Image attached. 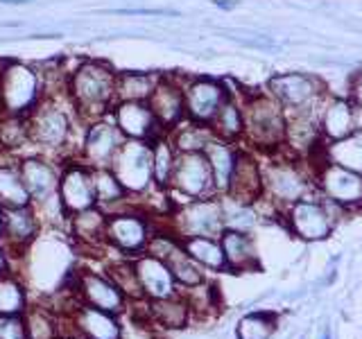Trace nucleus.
<instances>
[{
  "instance_id": "obj_38",
  "label": "nucleus",
  "mask_w": 362,
  "mask_h": 339,
  "mask_svg": "<svg viewBox=\"0 0 362 339\" xmlns=\"http://www.w3.org/2000/svg\"><path fill=\"white\" fill-rule=\"evenodd\" d=\"M328 161L362 174V133H349L328 150Z\"/></svg>"
},
{
  "instance_id": "obj_47",
  "label": "nucleus",
  "mask_w": 362,
  "mask_h": 339,
  "mask_svg": "<svg viewBox=\"0 0 362 339\" xmlns=\"http://www.w3.org/2000/svg\"><path fill=\"white\" fill-rule=\"evenodd\" d=\"M62 339H64V337H62Z\"/></svg>"
},
{
  "instance_id": "obj_9",
  "label": "nucleus",
  "mask_w": 362,
  "mask_h": 339,
  "mask_svg": "<svg viewBox=\"0 0 362 339\" xmlns=\"http://www.w3.org/2000/svg\"><path fill=\"white\" fill-rule=\"evenodd\" d=\"M168 188H173L177 195L186 199L213 197V174L204 152H177L175 170Z\"/></svg>"
},
{
  "instance_id": "obj_44",
  "label": "nucleus",
  "mask_w": 362,
  "mask_h": 339,
  "mask_svg": "<svg viewBox=\"0 0 362 339\" xmlns=\"http://www.w3.org/2000/svg\"><path fill=\"white\" fill-rule=\"evenodd\" d=\"M213 3L218 5V7H222V9H233L238 5L235 0H213Z\"/></svg>"
},
{
  "instance_id": "obj_5",
  "label": "nucleus",
  "mask_w": 362,
  "mask_h": 339,
  "mask_svg": "<svg viewBox=\"0 0 362 339\" xmlns=\"http://www.w3.org/2000/svg\"><path fill=\"white\" fill-rule=\"evenodd\" d=\"M179 240L184 237H220L224 231V213L222 201L215 197L186 199L173 213V226L168 229Z\"/></svg>"
},
{
  "instance_id": "obj_2",
  "label": "nucleus",
  "mask_w": 362,
  "mask_h": 339,
  "mask_svg": "<svg viewBox=\"0 0 362 339\" xmlns=\"http://www.w3.org/2000/svg\"><path fill=\"white\" fill-rule=\"evenodd\" d=\"M66 285L71 287L68 292L77 299V303L90 305V308L105 310L111 314H124L129 308V301L124 299V294L118 290L107 271H93V269H77L71 271Z\"/></svg>"
},
{
  "instance_id": "obj_22",
  "label": "nucleus",
  "mask_w": 362,
  "mask_h": 339,
  "mask_svg": "<svg viewBox=\"0 0 362 339\" xmlns=\"http://www.w3.org/2000/svg\"><path fill=\"white\" fill-rule=\"evenodd\" d=\"M147 107L152 109L156 122L161 124V129L168 133L186 118L184 86H179L175 79H170V77H158L152 95L147 97Z\"/></svg>"
},
{
  "instance_id": "obj_19",
  "label": "nucleus",
  "mask_w": 362,
  "mask_h": 339,
  "mask_svg": "<svg viewBox=\"0 0 362 339\" xmlns=\"http://www.w3.org/2000/svg\"><path fill=\"white\" fill-rule=\"evenodd\" d=\"M229 97V93L224 90L220 82L209 77H199V79H190L184 86V109H186V118L192 122H202V124H211L215 118V113L222 107V102Z\"/></svg>"
},
{
  "instance_id": "obj_20",
  "label": "nucleus",
  "mask_w": 362,
  "mask_h": 339,
  "mask_svg": "<svg viewBox=\"0 0 362 339\" xmlns=\"http://www.w3.org/2000/svg\"><path fill=\"white\" fill-rule=\"evenodd\" d=\"M322 186V192L328 203H337V206H362V174L346 170L342 165H335L328 161L320 177H317Z\"/></svg>"
},
{
  "instance_id": "obj_24",
  "label": "nucleus",
  "mask_w": 362,
  "mask_h": 339,
  "mask_svg": "<svg viewBox=\"0 0 362 339\" xmlns=\"http://www.w3.org/2000/svg\"><path fill=\"white\" fill-rule=\"evenodd\" d=\"M145 321L161 331H184L192 319V308L184 292H177L173 297L143 301Z\"/></svg>"
},
{
  "instance_id": "obj_11",
  "label": "nucleus",
  "mask_w": 362,
  "mask_h": 339,
  "mask_svg": "<svg viewBox=\"0 0 362 339\" xmlns=\"http://www.w3.org/2000/svg\"><path fill=\"white\" fill-rule=\"evenodd\" d=\"M59 201L66 215H75L79 210L95 206V186H93V167L84 161H66L59 172Z\"/></svg>"
},
{
  "instance_id": "obj_28",
  "label": "nucleus",
  "mask_w": 362,
  "mask_h": 339,
  "mask_svg": "<svg viewBox=\"0 0 362 339\" xmlns=\"http://www.w3.org/2000/svg\"><path fill=\"white\" fill-rule=\"evenodd\" d=\"M204 156H206L209 167H211L215 192H226L238 152L231 147V143H226L222 138H211L209 145L204 147Z\"/></svg>"
},
{
  "instance_id": "obj_12",
  "label": "nucleus",
  "mask_w": 362,
  "mask_h": 339,
  "mask_svg": "<svg viewBox=\"0 0 362 339\" xmlns=\"http://www.w3.org/2000/svg\"><path fill=\"white\" fill-rule=\"evenodd\" d=\"M122 143L124 136L116 127V122L107 118H98L84 131L79 161H84L88 167H109Z\"/></svg>"
},
{
  "instance_id": "obj_4",
  "label": "nucleus",
  "mask_w": 362,
  "mask_h": 339,
  "mask_svg": "<svg viewBox=\"0 0 362 339\" xmlns=\"http://www.w3.org/2000/svg\"><path fill=\"white\" fill-rule=\"evenodd\" d=\"M41 100V79L37 71L21 61L0 68V105L5 116H25Z\"/></svg>"
},
{
  "instance_id": "obj_8",
  "label": "nucleus",
  "mask_w": 362,
  "mask_h": 339,
  "mask_svg": "<svg viewBox=\"0 0 362 339\" xmlns=\"http://www.w3.org/2000/svg\"><path fill=\"white\" fill-rule=\"evenodd\" d=\"M145 251L163 260L179 287L192 290V287L202 285V282H206V274H204V269L186 254V249H184V244H181V240L170 231L152 233L150 244H147Z\"/></svg>"
},
{
  "instance_id": "obj_6",
  "label": "nucleus",
  "mask_w": 362,
  "mask_h": 339,
  "mask_svg": "<svg viewBox=\"0 0 362 339\" xmlns=\"http://www.w3.org/2000/svg\"><path fill=\"white\" fill-rule=\"evenodd\" d=\"M111 172L127 190V195H143L150 188H154L152 174V145L145 141L124 138L118 147L116 156L111 161Z\"/></svg>"
},
{
  "instance_id": "obj_45",
  "label": "nucleus",
  "mask_w": 362,
  "mask_h": 339,
  "mask_svg": "<svg viewBox=\"0 0 362 339\" xmlns=\"http://www.w3.org/2000/svg\"><path fill=\"white\" fill-rule=\"evenodd\" d=\"M0 3H5V5H25V3H32V0H0Z\"/></svg>"
},
{
  "instance_id": "obj_18",
  "label": "nucleus",
  "mask_w": 362,
  "mask_h": 339,
  "mask_svg": "<svg viewBox=\"0 0 362 339\" xmlns=\"http://www.w3.org/2000/svg\"><path fill=\"white\" fill-rule=\"evenodd\" d=\"M18 172L32 206L59 199V170L41 156H28L18 163Z\"/></svg>"
},
{
  "instance_id": "obj_46",
  "label": "nucleus",
  "mask_w": 362,
  "mask_h": 339,
  "mask_svg": "<svg viewBox=\"0 0 362 339\" xmlns=\"http://www.w3.org/2000/svg\"><path fill=\"white\" fill-rule=\"evenodd\" d=\"M324 339H331V335H328V331L324 333Z\"/></svg>"
},
{
  "instance_id": "obj_3",
  "label": "nucleus",
  "mask_w": 362,
  "mask_h": 339,
  "mask_svg": "<svg viewBox=\"0 0 362 339\" xmlns=\"http://www.w3.org/2000/svg\"><path fill=\"white\" fill-rule=\"evenodd\" d=\"M25 122L30 143L41 150L59 152L71 141V116L54 100H39L30 113H25Z\"/></svg>"
},
{
  "instance_id": "obj_41",
  "label": "nucleus",
  "mask_w": 362,
  "mask_h": 339,
  "mask_svg": "<svg viewBox=\"0 0 362 339\" xmlns=\"http://www.w3.org/2000/svg\"><path fill=\"white\" fill-rule=\"evenodd\" d=\"M0 339H28L23 314H0Z\"/></svg>"
},
{
  "instance_id": "obj_26",
  "label": "nucleus",
  "mask_w": 362,
  "mask_h": 339,
  "mask_svg": "<svg viewBox=\"0 0 362 339\" xmlns=\"http://www.w3.org/2000/svg\"><path fill=\"white\" fill-rule=\"evenodd\" d=\"M220 244L224 251L226 269L231 271H252L258 269V254L254 240L245 231L224 229L220 233Z\"/></svg>"
},
{
  "instance_id": "obj_1",
  "label": "nucleus",
  "mask_w": 362,
  "mask_h": 339,
  "mask_svg": "<svg viewBox=\"0 0 362 339\" xmlns=\"http://www.w3.org/2000/svg\"><path fill=\"white\" fill-rule=\"evenodd\" d=\"M116 77L118 73L100 61L79 64L66 82L68 100L86 120L105 118V113L116 105Z\"/></svg>"
},
{
  "instance_id": "obj_31",
  "label": "nucleus",
  "mask_w": 362,
  "mask_h": 339,
  "mask_svg": "<svg viewBox=\"0 0 362 339\" xmlns=\"http://www.w3.org/2000/svg\"><path fill=\"white\" fill-rule=\"evenodd\" d=\"M28 339H62V314L45 305H28L23 312Z\"/></svg>"
},
{
  "instance_id": "obj_40",
  "label": "nucleus",
  "mask_w": 362,
  "mask_h": 339,
  "mask_svg": "<svg viewBox=\"0 0 362 339\" xmlns=\"http://www.w3.org/2000/svg\"><path fill=\"white\" fill-rule=\"evenodd\" d=\"M324 129L333 138H344V136L354 133V111L344 102H335V105L326 111L324 116Z\"/></svg>"
},
{
  "instance_id": "obj_17",
  "label": "nucleus",
  "mask_w": 362,
  "mask_h": 339,
  "mask_svg": "<svg viewBox=\"0 0 362 339\" xmlns=\"http://www.w3.org/2000/svg\"><path fill=\"white\" fill-rule=\"evenodd\" d=\"M111 118L116 122V127L122 131L124 138L132 141H145L152 143L161 133V124L156 122L152 109L147 107V102L139 100H127V102H116L111 107Z\"/></svg>"
},
{
  "instance_id": "obj_34",
  "label": "nucleus",
  "mask_w": 362,
  "mask_h": 339,
  "mask_svg": "<svg viewBox=\"0 0 362 339\" xmlns=\"http://www.w3.org/2000/svg\"><path fill=\"white\" fill-rule=\"evenodd\" d=\"M158 82V75L152 73H120L116 77V102L139 100L147 102Z\"/></svg>"
},
{
  "instance_id": "obj_32",
  "label": "nucleus",
  "mask_w": 362,
  "mask_h": 339,
  "mask_svg": "<svg viewBox=\"0 0 362 339\" xmlns=\"http://www.w3.org/2000/svg\"><path fill=\"white\" fill-rule=\"evenodd\" d=\"M168 138L175 145L177 152H204V147H206L209 141L215 138V136H213L209 124L188 120L186 124L179 122L177 127L170 129Z\"/></svg>"
},
{
  "instance_id": "obj_14",
  "label": "nucleus",
  "mask_w": 362,
  "mask_h": 339,
  "mask_svg": "<svg viewBox=\"0 0 362 339\" xmlns=\"http://www.w3.org/2000/svg\"><path fill=\"white\" fill-rule=\"evenodd\" d=\"M66 321L71 326V335L77 339H122V321L118 314L84 303L75 301L66 312Z\"/></svg>"
},
{
  "instance_id": "obj_30",
  "label": "nucleus",
  "mask_w": 362,
  "mask_h": 339,
  "mask_svg": "<svg viewBox=\"0 0 362 339\" xmlns=\"http://www.w3.org/2000/svg\"><path fill=\"white\" fill-rule=\"evenodd\" d=\"M181 244H184L186 254L195 260L202 269H209V271H224L226 269V260H224L220 237L195 235V237H184Z\"/></svg>"
},
{
  "instance_id": "obj_13",
  "label": "nucleus",
  "mask_w": 362,
  "mask_h": 339,
  "mask_svg": "<svg viewBox=\"0 0 362 339\" xmlns=\"http://www.w3.org/2000/svg\"><path fill=\"white\" fill-rule=\"evenodd\" d=\"M39 229L41 220L32 203L0 210V244L5 251L11 249L21 256L39 237Z\"/></svg>"
},
{
  "instance_id": "obj_10",
  "label": "nucleus",
  "mask_w": 362,
  "mask_h": 339,
  "mask_svg": "<svg viewBox=\"0 0 362 339\" xmlns=\"http://www.w3.org/2000/svg\"><path fill=\"white\" fill-rule=\"evenodd\" d=\"M245 131L258 147H274L286 138V118L272 97H254L243 111Z\"/></svg>"
},
{
  "instance_id": "obj_27",
  "label": "nucleus",
  "mask_w": 362,
  "mask_h": 339,
  "mask_svg": "<svg viewBox=\"0 0 362 339\" xmlns=\"http://www.w3.org/2000/svg\"><path fill=\"white\" fill-rule=\"evenodd\" d=\"M93 186H95V206L107 215L116 210H127V190L111 172V167H93Z\"/></svg>"
},
{
  "instance_id": "obj_23",
  "label": "nucleus",
  "mask_w": 362,
  "mask_h": 339,
  "mask_svg": "<svg viewBox=\"0 0 362 339\" xmlns=\"http://www.w3.org/2000/svg\"><path fill=\"white\" fill-rule=\"evenodd\" d=\"M226 197L240 203H254L263 197V167L247 152H238L235 165L226 186Z\"/></svg>"
},
{
  "instance_id": "obj_43",
  "label": "nucleus",
  "mask_w": 362,
  "mask_h": 339,
  "mask_svg": "<svg viewBox=\"0 0 362 339\" xmlns=\"http://www.w3.org/2000/svg\"><path fill=\"white\" fill-rule=\"evenodd\" d=\"M5 271H9V254L0 244V274H5Z\"/></svg>"
},
{
  "instance_id": "obj_21",
  "label": "nucleus",
  "mask_w": 362,
  "mask_h": 339,
  "mask_svg": "<svg viewBox=\"0 0 362 339\" xmlns=\"http://www.w3.org/2000/svg\"><path fill=\"white\" fill-rule=\"evenodd\" d=\"M132 267H134V274L141 285L145 301L165 299V297H173V294L181 292L161 258L145 251V254H139L132 258Z\"/></svg>"
},
{
  "instance_id": "obj_25",
  "label": "nucleus",
  "mask_w": 362,
  "mask_h": 339,
  "mask_svg": "<svg viewBox=\"0 0 362 339\" xmlns=\"http://www.w3.org/2000/svg\"><path fill=\"white\" fill-rule=\"evenodd\" d=\"M68 233L73 235V240L84 244L86 249L93 246H107L105 240V226H107V213L93 206L86 210H79L75 215H68Z\"/></svg>"
},
{
  "instance_id": "obj_36",
  "label": "nucleus",
  "mask_w": 362,
  "mask_h": 339,
  "mask_svg": "<svg viewBox=\"0 0 362 339\" xmlns=\"http://www.w3.org/2000/svg\"><path fill=\"white\" fill-rule=\"evenodd\" d=\"M211 131H213V136H218V138H222L226 143L245 133L243 109H238L231 97H226L222 102V107L218 109V113H215V118L211 120Z\"/></svg>"
},
{
  "instance_id": "obj_37",
  "label": "nucleus",
  "mask_w": 362,
  "mask_h": 339,
  "mask_svg": "<svg viewBox=\"0 0 362 339\" xmlns=\"http://www.w3.org/2000/svg\"><path fill=\"white\" fill-rule=\"evenodd\" d=\"M28 290L16 274H0V314H23L28 310Z\"/></svg>"
},
{
  "instance_id": "obj_7",
  "label": "nucleus",
  "mask_w": 362,
  "mask_h": 339,
  "mask_svg": "<svg viewBox=\"0 0 362 339\" xmlns=\"http://www.w3.org/2000/svg\"><path fill=\"white\" fill-rule=\"evenodd\" d=\"M152 237V226L145 220V215L136 208L116 210L107 215L105 226V240L107 246L118 251L122 258H134L145 254L147 244Z\"/></svg>"
},
{
  "instance_id": "obj_16",
  "label": "nucleus",
  "mask_w": 362,
  "mask_h": 339,
  "mask_svg": "<svg viewBox=\"0 0 362 339\" xmlns=\"http://www.w3.org/2000/svg\"><path fill=\"white\" fill-rule=\"evenodd\" d=\"M310 184L297 167L290 163H272L263 170V195L276 206L288 208L294 201L305 197Z\"/></svg>"
},
{
  "instance_id": "obj_39",
  "label": "nucleus",
  "mask_w": 362,
  "mask_h": 339,
  "mask_svg": "<svg viewBox=\"0 0 362 339\" xmlns=\"http://www.w3.org/2000/svg\"><path fill=\"white\" fill-rule=\"evenodd\" d=\"M276 314L274 312H249L235 326L238 339H269L276 331Z\"/></svg>"
},
{
  "instance_id": "obj_42",
  "label": "nucleus",
  "mask_w": 362,
  "mask_h": 339,
  "mask_svg": "<svg viewBox=\"0 0 362 339\" xmlns=\"http://www.w3.org/2000/svg\"><path fill=\"white\" fill-rule=\"evenodd\" d=\"M111 14H127V16H177L175 9H111Z\"/></svg>"
},
{
  "instance_id": "obj_29",
  "label": "nucleus",
  "mask_w": 362,
  "mask_h": 339,
  "mask_svg": "<svg viewBox=\"0 0 362 339\" xmlns=\"http://www.w3.org/2000/svg\"><path fill=\"white\" fill-rule=\"evenodd\" d=\"M269 88L274 97H279L283 105L292 109H301L313 95V84L308 77L290 73V75H276L269 79Z\"/></svg>"
},
{
  "instance_id": "obj_33",
  "label": "nucleus",
  "mask_w": 362,
  "mask_h": 339,
  "mask_svg": "<svg viewBox=\"0 0 362 339\" xmlns=\"http://www.w3.org/2000/svg\"><path fill=\"white\" fill-rule=\"evenodd\" d=\"M30 203V195L18 172V165L14 163H0V210L25 206Z\"/></svg>"
},
{
  "instance_id": "obj_15",
  "label": "nucleus",
  "mask_w": 362,
  "mask_h": 339,
  "mask_svg": "<svg viewBox=\"0 0 362 339\" xmlns=\"http://www.w3.org/2000/svg\"><path fill=\"white\" fill-rule=\"evenodd\" d=\"M286 215L292 233L308 242L324 240L333 229V215L328 210V201L303 197L299 201H294L292 206H288Z\"/></svg>"
},
{
  "instance_id": "obj_35",
  "label": "nucleus",
  "mask_w": 362,
  "mask_h": 339,
  "mask_svg": "<svg viewBox=\"0 0 362 339\" xmlns=\"http://www.w3.org/2000/svg\"><path fill=\"white\" fill-rule=\"evenodd\" d=\"M152 174H154V186L156 188H168L170 177H173L175 161H177V150L170 143L168 133H161L152 143Z\"/></svg>"
}]
</instances>
